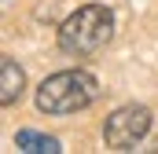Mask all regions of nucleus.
I'll return each mask as SVG.
<instances>
[{
    "mask_svg": "<svg viewBox=\"0 0 158 154\" xmlns=\"http://www.w3.org/2000/svg\"><path fill=\"white\" fill-rule=\"evenodd\" d=\"M99 99V84L96 77L85 74V70H63V74H52L40 81L37 88V110L52 117H66L77 114L85 107H92Z\"/></svg>",
    "mask_w": 158,
    "mask_h": 154,
    "instance_id": "obj_1",
    "label": "nucleus"
},
{
    "mask_svg": "<svg viewBox=\"0 0 158 154\" xmlns=\"http://www.w3.org/2000/svg\"><path fill=\"white\" fill-rule=\"evenodd\" d=\"M110 37H114V15L103 4H85L59 26V48L77 59L103 51L110 44Z\"/></svg>",
    "mask_w": 158,
    "mask_h": 154,
    "instance_id": "obj_2",
    "label": "nucleus"
},
{
    "mask_svg": "<svg viewBox=\"0 0 158 154\" xmlns=\"http://www.w3.org/2000/svg\"><path fill=\"white\" fill-rule=\"evenodd\" d=\"M151 110L143 103H129V107H118L114 114L103 121V140L110 151H132L147 132H151Z\"/></svg>",
    "mask_w": 158,
    "mask_h": 154,
    "instance_id": "obj_3",
    "label": "nucleus"
},
{
    "mask_svg": "<svg viewBox=\"0 0 158 154\" xmlns=\"http://www.w3.org/2000/svg\"><path fill=\"white\" fill-rule=\"evenodd\" d=\"M22 88H26L22 66H19L11 55H4V59H0V103H4V107H15V103L22 99Z\"/></svg>",
    "mask_w": 158,
    "mask_h": 154,
    "instance_id": "obj_4",
    "label": "nucleus"
},
{
    "mask_svg": "<svg viewBox=\"0 0 158 154\" xmlns=\"http://www.w3.org/2000/svg\"><path fill=\"white\" fill-rule=\"evenodd\" d=\"M15 147L26 151V154H59L63 151V143H59L55 136H44V132H33V128L15 132Z\"/></svg>",
    "mask_w": 158,
    "mask_h": 154,
    "instance_id": "obj_5",
    "label": "nucleus"
},
{
    "mask_svg": "<svg viewBox=\"0 0 158 154\" xmlns=\"http://www.w3.org/2000/svg\"><path fill=\"white\" fill-rule=\"evenodd\" d=\"M155 151H158V147H155Z\"/></svg>",
    "mask_w": 158,
    "mask_h": 154,
    "instance_id": "obj_6",
    "label": "nucleus"
}]
</instances>
